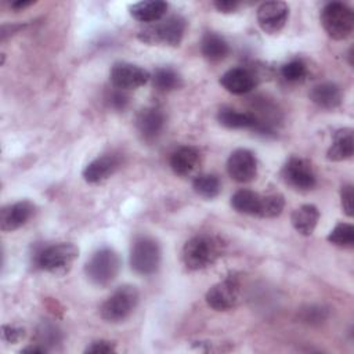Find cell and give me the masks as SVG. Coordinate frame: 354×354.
I'll list each match as a JSON object with an SVG mask.
<instances>
[{
  "instance_id": "obj_1",
  "label": "cell",
  "mask_w": 354,
  "mask_h": 354,
  "mask_svg": "<svg viewBox=\"0 0 354 354\" xmlns=\"http://www.w3.org/2000/svg\"><path fill=\"white\" fill-rule=\"evenodd\" d=\"M223 242L209 234H199L188 239L181 250L183 264L191 271H199L213 266L223 254Z\"/></svg>"
},
{
  "instance_id": "obj_2",
  "label": "cell",
  "mask_w": 354,
  "mask_h": 354,
  "mask_svg": "<svg viewBox=\"0 0 354 354\" xmlns=\"http://www.w3.org/2000/svg\"><path fill=\"white\" fill-rule=\"evenodd\" d=\"M120 271V257L112 248L95 250L84 266L88 281L100 288L111 285Z\"/></svg>"
},
{
  "instance_id": "obj_3",
  "label": "cell",
  "mask_w": 354,
  "mask_h": 354,
  "mask_svg": "<svg viewBox=\"0 0 354 354\" xmlns=\"http://www.w3.org/2000/svg\"><path fill=\"white\" fill-rule=\"evenodd\" d=\"M187 22L181 15H171L163 21H156L138 32L137 37L147 44H163L176 47L181 43Z\"/></svg>"
},
{
  "instance_id": "obj_4",
  "label": "cell",
  "mask_w": 354,
  "mask_h": 354,
  "mask_svg": "<svg viewBox=\"0 0 354 354\" xmlns=\"http://www.w3.org/2000/svg\"><path fill=\"white\" fill-rule=\"evenodd\" d=\"M319 19L322 28L333 40H344L353 33V10L342 1H332L325 4L321 11Z\"/></svg>"
},
{
  "instance_id": "obj_5",
  "label": "cell",
  "mask_w": 354,
  "mask_h": 354,
  "mask_svg": "<svg viewBox=\"0 0 354 354\" xmlns=\"http://www.w3.org/2000/svg\"><path fill=\"white\" fill-rule=\"evenodd\" d=\"M79 256V249L69 242L54 243L41 249L36 256V264L43 271L54 275H64Z\"/></svg>"
},
{
  "instance_id": "obj_6",
  "label": "cell",
  "mask_w": 354,
  "mask_h": 354,
  "mask_svg": "<svg viewBox=\"0 0 354 354\" xmlns=\"http://www.w3.org/2000/svg\"><path fill=\"white\" fill-rule=\"evenodd\" d=\"M138 290L131 285L119 286L112 295L101 304L100 315L106 322L124 321L138 304Z\"/></svg>"
},
{
  "instance_id": "obj_7",
  "label": "cell",
  "mask_w": 354,
  "mask_h": 354,
  "mask_svg": "<svg viewBox=\"0 0 354 354\" xmlns=\"http://www.w3.org/2000/svg\"><path fill=\"white\" fill-rule=\"evenodd\" d=\"M160 246L147 235L137 236L130 248V266L140 275H152L160 266Z\"/></svg>"
},
{
  "instance_id": "obj_8",
  "label": "cell",
  "mask_w": 354,
  "mask_h": 354,
  "mask_svg": "<svg viewBox=\"0 0 354 354\" xmlns=\"http://www.w3.org/2000/svg\"><path fill=\"white\" fill-rule=\"evenodd\" d=\"M281 174L283 181L296 191H310L317 185V176L311 163L299 156H290Z\"/></svg>"
},
{
  "instance_id": "obj_9",
  "label": "cell",
  "mask_w": 354,
  "mask_h": 354,
  "mask_svg": "<svg viewBox=\"0 0 354 354\" xmlns=\"http://www.w3.org/2000/svg\"><path fill=\"white\" fill-rule=\"evenodd\" d=\"M241 296V285L235 277H227L214 283L205 295L207 306L216 311H228L234 308Z\"/></svg>"
},
{
  "instance_id": "obj_10",
  "label": "cell",
  "mask_w": 354,
  "mask_h": 354,
  "mask_svg": "<svg viewBox=\"0 0 354 354\" xmlns=\"http://www.w3.org/2000/svg\"><path fill=\"white\" fill-rule=\"evenodd\" d=\"M109 79L115 88L126 91L144 86L151 79V75L148 71L136 64L116 62L111 68Z\"/></svg>"
},
{
  "instance_id": "obj_11",
  "label": "cell",
  "mask_w": 354,
  "mask_h": 354,
  "mask_svg": "<svg viewBox=\"0 0 354 354\" xmlns=\"http://www.w3.org/2000/svg\"><path fill=\"white\" fill-rule=\"evenodd\" d=\"M227 171L236 183H249L254 180L257 176L256 155L246 148L232 151L227 159Z\"/></svg>"
},
{
  "instance_id": "obj_12",
  "label": "cell",
  "mask_w": 354,
  "mask_h": 354,
  "mask_svg": "<svg viewBox=\"0 0 354 354\" xmlns=\"http://www.w3.org/2000/svg\"><path fill=\"white\" fill-rule=\"evenodd\" d=\"M289 17V7L283 1H266L257 8V22L263 32L274 35L282 30Z\"/></svg>"
},
{
  "instance_id": "obj_13",
  "label": "cell",
  "mask_w": 354,
  "mask_h": 354,
  "mask_svg": "<svg viewBox=\"0 0 354 354\" xmlns=\"http://www.w3.org/2000/svg\"><path fill=\"white\" fill-rule=\"evenodd\" d=\"M166 116L162 109L156 106L144 108L136 118V129L144 141H153L163 131Z\"/></svg>"
},
{
  "instance_id": "obj_14",
  "label": "cell",
  "mask_w": 354,
  "mask_h": 354,
  "mask_svg": "<svg viewBox=\"0 0 354 354\" xmlns=\"http://www.w3.org/2000/svg\"><path fill=\"white\" fill-rule=\"evenodd\" d=\"M35 209V205L29 201H19L4 206L0 213L1 231L10 232L21 228L33 217Z\"/></svg>"
},
{
  "instance_id": "obj_15",
  "label": "cell",
  "mask_w": 354,
  "mask_h": 354,
  "mask_svg": "<svg viewBox=\"0 0 354 354\" xmlns=\"http://www.w3.org/2000/svg\"><path fill=\"white\" fill-rule=\"evenodd\" d=\"M120 167V158L113 153H105L93 159L83 170L82 176L88 184H100L109 178Z\"/></svg>"
},
{
  "instance_id": "obj_16",
  "label": "cell",
  "mask_w": 354,
  "mask_h": 354,
  "mask_svg": "<svg viewBox=\"0 0 354 354\" xmlns=\"http://www.w3.org/2000/svg\"><path fill=\"white\" fill-rule=\"evenodd\" d=\"M169 163L176 176L188 177L201 165V152L192 145H181L171 152Z\"/></svg>"
},
{
  "instance_id": "obj_17",
  "label": "cell",
  "mask_w": 354,
  "mask_h": 354,
  "mask_svg": "<svg viewBox=\"0 0 354 354\" xmlns=\"http://www.w3.org/2000/svg\"><path fill=\"white\" fill-rule=\"evenodd\" d=\"M220 84L231 94H246L252 91L256 86L254 75L245 68H232L223 73L220 77Z\"/></svg>"
},
{
  "instance_id": "obj_18",
  "label": "cell",
  "mask_w": 354,
  "mask_h": 354,
  "mask_svg": "<svg viewBox=\"0 0 354 354\" xmlns=\"http://www.w3.org/2000/svg\"><path fill=\"white\" fill-rule=\"evenodd\" d=\"M217 120L227 129H250L260 133V122L253 112H243L234 108H221L217 113Z\"/></svg>"
},
{
  "instance_id": "obj_19",
  "label": "cell",
  "mask_w": 354,
  "mask_h": 354,
  "mask_svg": "<svg viewBox=\"0 0 354 354\" xmlns=\"http://www.w3.org/2000/svg\"><path fill=\"white\" fill-rule=\"evenodd\" d=\"M308 97L317 106L324 109H335L343 100L340 87L333 82H322L315 84L310 90Z\"/></svg>"
},
{
  "instance_id": "obj_20",
  "label": "cell",
  "mask_w": 354,
  "mask_h": 354,
  "mask_svg": "<svg viewBox=\"0 0 354 354\" xmlns=\"http://www.w3.org/2000/svg\"><path fill=\"white\" fill-rule=\"evenodd\" d=\"M354 153L353 129L343 127L335 131L332 145L326 152V158L332 162H342L350 159Z\"/></svg>"
},
{
  "instance_id": "obj_21",
  "label": "cell",
  "mask_w": 354,
  "mask_h": 354,
  "mask_svg": "<svg viewBox=\"0 0 354 354\" xmlns=\"http://www.w3.org/2000/svg\"><path fill=\"white\" fill-rule=\"evenodd\" d=\"M319 220V210L313 203H306L295 209L290 214V223L293 228L304 236H308L314 232Z\"/></svg>"
},
{
  "instance_id": "obj_22",
  "label": "cell",
  "mask_w": 354,
  "mask_h": 354,
  "mask_svg": "<svg viewBox=\"0 0 354 354\" xmlns=\"http://www.w3.org/2000/svg\"><path fill=\"white\" fill-rule=\"evenodd\" d=\"M167 3L162 0H147L138 1L130 6V15L140 22H156L167 11Z\"/></svg>"
},
{
  "instance_id": "obj_23",
  "label": "cell",
  "mask_w": 354,
  "mask_h": 354,
  "mask_svg": "<svg viewBox=\"0 0 354 354\" xmlns=\"http://www.w3.org/2000/svg\"><path fill=\"white\" fill-rule=\"evenodd\" d=\"M201 53L207 61L218 62L228 55L230 46L221 35L216 32H206L201 41Z\"/></svg>"
},
{
  "instance_id": "obj_24",
  "label": "cell",
  "mask_w": 354,
  "mask_h": 354,
  "mask_svg": "<svg viewBox=\"0 0 354 354\" xmlns=\"http://www.w3.org/2000/svg\"><path fill=\"white\" fill-rule=\"evenodd\" d=\"M261 195L250 189H239L231 196V206L235 212L249 216H259Z\"/></svg>"
},
{
  "instance_id": "obj_25",
  "label": "cell",
  "mask_w": 354,
  "mask_h": 354,
  "mask_svg": "<svg viewBox=\"0 0 354 354\" xmlns=\"http://www.w3.org/2000/svg\"><path fill=\"white\" fill-rule=\"evenodd\" d=\"M151 79H152L153 87L159 91H163V93L177 90L183 86L181 76L174 69L167 68V66L158 68Z\"/></svg>"
},
{
  "instance_id": "obj_26",
  "label": "cell",
  "mask_w": 354,
  "mask_h": 354,
  "mask_svg": "<svg viewBox=\"0 0 354 354\" xmlns=\"http://www.w3.org/2000/svg\"><path fill=\"white\" fill-rule=\"evenodd\" d=\"M194 191L206 199L216 198L221 191V183L214 174H199L192 181Z\"/></svg>"
},
{
  "instance_id": "obj_27",
  "label": "cell",
  "mask_w": 354,
  "mask_h": 354,
  "mask_svg": "<svg viewBox=\"0 0 354 354\" xmlns=\"http://www.w3.org/2000/svg\"><path fill=\"white\" fill-rule=\"evenodd\" d=\"M328 242L339 248H353L354 246V227L348 223H339L326 236Z\"/></svg>"
},
{
  "instance_id": "obj_28",
  "label": "cell",
  "mask_w": 354,
  "mask_h": 354,
  "mask_svg": "<svg viewBox=\"0 0 354 354\" xmlns=\"http://www.w3.org/2000/svg\"><path fill=\"white\" fill-rule=\"evenodd\" d=\"M62 340V332L61 329L50 322V321H43L36 330V343L44 346L47 350L50 346H55Z\"/></svg>"
},
{
  "instance_id": "obj_29",
  "label": "cell",
  "mask_w": 354,
  "mask_h": 354,
  "mask_svg": "<svg viewBox=\"0 0 354 354\" xmlns=\"http://www.w3.org/2000/svg\"><path fill=\"white\" fill-rule=\"evenodd\" d=\"M285 207V199L281 194H270L263 196L261 195V205L259 217L263 218H274L278 217Z\"/></svg>"
},
{
  "instance_id": "obj_30",
  "label": "cell",
  "mask_w": 354,
  "mask_h": 354,
  "mask_svg": "<svg viewBox=\"0 0 354 354\" xmlns=\"http://www.w3.org/2000/svg\"><path fill=\"white\" fill-rule=\"evenodd\" d=\"M281 75L286 82L290 83H297L306 79L307 76V65L303 59L295 58L290 59L289 62L283 64L281 68Z\"/></svg>"
},
{
  "instance_id": "obj_31",
  "label": "cell",
  "mask_w": 354,
  "mask_h": 354,
  "mask_svg": "<svg viewBox=\"0 0 354 354\" xmlns=\"http://www.w3.org/2000/svg\"><path fill=\"white\" fill-rule=\"evenodd\" d=\"M340 202H342V209L343 212L351 217L353 210H354V194H353V185L351 184H344L340 189Z\"/></svg>"
},
{
  "instance_id": "obj_32",
  "label": "cell",
  "mask_w": 354,
  "mask_h": 354,
  "mask_svg": "<svg viewBox=\"0 0 354 354\" xmlns=\"http://www.w3.org/2000/svg\"><path fill=\"white\" fill-rule=\"evenodd\" d=\"M115 350H116V347H115L113 342L100 339V340L91 342L86 347L84 353H90V354H108V353H113Z\"/></svg>"
},
{
  "instance_id": "obj_33",
  "label": "cell",
  "mask_w": 354,
  "mask_h": 354,
  "mask_svg": "<svg viewBox=\"0 0 354 354\" xmlns=\"http://www.w3.org/2000/svg\"><path fill=\"white\" fill-rule=\"evenodd\" d=\"M115 88V87H113ZM106 102L109 104V106H112L113 109H124L127 102H129V97L124 94L123 90H119V88H115L112 90L108 95H106Z\"/></svg>"
},
{
  "instance_id": "obj_34",
  "label": "cell",
  "mask_w": 354,
  "mask_h": 354,
  "mask_svg": "<svg viewBox=\"0 0 354 354\" xmlns=\"http://www.w3.org/2000/svg\"><path fill=\"white\" fill-rule=\"evenodd\" d=\"M1 335L3 339L8 343H18L19 340H22L25 337V329L19 328V326H12V325H3L1 326Z\"/></svg>"
},
{
  "instance_id": "obj_35",
  "label": "cell",
  "mask_w": 354,
  "mask_h": 354,
  "mask_svg": "<svg viewBox=\"0 0 354 354\" xmlns=\"http://www.w3.org/2000/svg\"><path fill=\"white\" fill-rule=\"evenodd\" d=\"M213 6L216 7L217 11L228 14V12H234L239 7V3L235 0H216Z\"/></svg>"
},
{
  "instance_id": "obj_36",
  "label": "cell",
  "mask_w": 354,
  "mask_h": 354,
  "mask_svg": "<svg viewBox=\"0 0 354 354\" xmlns=\"http://www.w3.org/2000/svg\"><path fill=\"white\" fill-rule=\"evenodd\" d=\"M47 351H48V350H47L44 346L39 344V343H36V344H33V346H28V347H25V348L21 350V353H30V354H33V353L43 354V353H47Z\"/></svg>"
},
{
  "instance_id": "obj_37",
  "label": "cell",
  "mask_w": 354,
  "mask_h": 354,
  "mask_svg": "<svg viewBox=\"0 0 354 354\" xmlns=\"http://www.w3.org/2000/svg\"><path fill=\"white\" fill-rule=\"evenodd\" d=\"M33 4V1H26V0H18V1H14V3H11V8H14L15 11H19V10H24V8H26V7H29V6H32Z\"/></svg>"
}]
</instances>
